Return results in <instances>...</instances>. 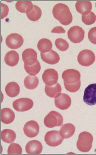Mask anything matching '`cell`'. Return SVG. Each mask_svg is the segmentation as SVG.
<instances>
[{
	"instance_id": "obj_25",
	"label": "cell",
	"mask_w": 96,
	"mask_h": 155,
	"mask_svg": "<svg viewBox=\"0 0 96 155\" xmlns=\"http://www.w3.org/2000/svg\"><path fill=\"white\" fill-rule=\"evenodd\" d=\"M1 139L4 142L11 143L13 142L16 138V134L14 131L10 129H5L1 132Z\"/></svg>"
},
{
	"instance_id": "obj_7",
	"label": "cell",
	"mask_w": 96,
	"mask_h": 155,
	"mask_svg": "<svg viewBox=\"0 0 96 155\" xmlns=\"http://www.w3.org/2000/svg\"><path fill=\"white\" fill-rule=\"evenodd\" d=\"M64 138L60 136L59 131L52 130L48 132L45 135V140L46 144L51 147H56L61 144Z\"/></svg>"
},
{
	"instance_id": "obj_15",
	"label": "cell",
	"mask_w": 96,
	"mask_h": 155,
	"mask_svg": "<svg viewBox=\"0 0 96 155\" xmlns=\"http://www.w3.org/2000/svg\"><path fill=\"white\" fill-rule=\"evenodd\" d=\"M43 146L40 142L37 140H32L26 144L25 150L28 154H38L42 152Z\"/></svg>"
},
{
	"instance_id": "obj_14",
	"label": "cell",
	"mask_w": 96,
	"mask_h": 155,
	"mask_svg": "<svg viewBox=\"0 0 96 155\" xmlns=\"http://www.w3.org/2000/svg\"><path fill=\"white\" fill-rule=\"evenodd\" d=\"M23 60L25 64L31 65L35 64L38 61L37 53L32 48H27L22 53Z\"/></svg>"
},
{
	"instance_id": "obj_5",
	"label": "cell",
	"mask_w": 96,
	"mask_h": 155,
	"mask_svg": "<svg viewBox=\"0 0 96 155\" xmlns=\"http://www.w3.org/2000/svg\"><path fill=\"white\" fill-rule=\"evenodd\" d=\"M95 60L94 53L88 49L81 51L78 56V61L82 66L89 67L93 64Z\"/></svg>"
},
{
	"instance_id": "obj_2",
	"label": "cell",
	"mask_w": 96,
	"mask_h": 155,
	"mask_svg": "<svg viewBox=\"0 0 96 155\" xmlns=\"http://www.w3.org/2000/svg\"><path fill=\"white\" fill-rule=\"evenodd\" d=\"M52 14L55 18L63 25H67L73 21V16L68 6L62 3L55 5L52 9Z\"/></svg>"
},
{
	"instance_id": "obj_18",
	"label": "cell",
	"mask_w": 96,
	"mask_h": 155,
	"mask_svg": "<svg viewBox=\"0 0 96 155\" xmlns=\"http://www.w3.org/2000/svg\"><path fill=\"white\" fill-rule=\"evenodd\" d=\"M19 60V55L15 51H9L5 56V63L9 66H15L18 64Z\"/></svg>"
},
{
	"instance_id": "obj_1",
	"label": "cell",
	"mask_w": 96,
	"mask_h": 155,
	"mask_svg": "<svg viewBox=\"0 0 96 155\" xmlns=\"http://www.w3.org/2000/svg\"><path fill=\"white\" fill-rule=\"evenodd\" d=\"M81 76L80 72L74 69H68L63 71L62 77L66 90L71 92L79 91L81 85Z\"/></svg>"
},
{
	"instance_id": "obj_17",
	"label": "cell",
	"mask_w": 96,
	"mask_h": 155,
	"mask_svg": "<svg viewBox=\"0 0 96 155\" xmlns=\"http://www.w3.org/2000/svg\"><path fill=\"white\" fill-rule=\"evenodd\" d=\"M76 128L73 124L68 123L63 125L60 130V134L64 139H68L73 136Z\"/></svg>"
},
{
	"instance_id": "obj_6",
	"label": "cell",
	"mask_w": 96,
	"mask_h": 155,
	"mask_svg": "<svg viewBox=\"0 0 96 155\" xmlns=\"http://www.w3.org/2000/svg\"><path fill=\"white\" fill-rule=\"evenodd\" d=\"M85 31L80 26L76 25L72 26L68 31V37L71 42L78 44L84 40Z\"/></svg>"
},
{
	"instance_id": "obj_13",
	"label": "cell",
	"mask_w": 96,
	"mask_h": 155,
	"mask_svg": "<svg viewBox=\"0 0 96 155\" xmlns=\"http://www.w3.org/2000/svg\"><path fill=\"white\" fill-rule=\"evenodd\" d=\"M23 130L26 136L33 138L36 137L39 134V127L37 122L34 120H31L25 124Z\"/></svg>"
},
{
	"instance_id": "obj_28",
	"label": "cell",
	"mask_w": 96,
	"mask_h": 155,
	"mask_svg": "<svg viewBox=\"0 0 96 155\" xmlns=\"http://www.w3.org/2000/svg\"><path fill=\"white\" fill-rule=\"evenodd\" d=\"M82 21L87 25L94 24L96 20V15L93 12L90 11L85 12L82 15Z\"/></svg>"
},
{
	"instance_id": "obj_34",
	"label": "cell",
	"mask_w": 96,
	"mask_h": 155,
	"mask_svg": "<svg viewBox=\"0 0 96 155\" xmlns=\"http://www.w3.org/2000/svg\"><path fill=\"white\" fill-rule=\"evenodd\" d=\"M51 32L56 34H64L66 32V31L62 26H58L53 28Z\"/></svg>"
},
{
	"instance_id": "obj_20",
	"label": "cell",
	"mask_w": 96,
	"mask_h": 155,
	"mask_svg": "<svg viewBox=\"0 0 96 155\" xmlns=\"http://www.w3.org/2000/svg\"><path fill=\"white\" fill-rule=\"evenodd\" d=\"M5 91L9 97H17L20 93V88L17 83L15 82H10L6 85Z\"/></svg>"
},
{
	"instance_id": "obj_22",
	"label": "cell",
	"mask_w": 96,
	"mask_h": 155,
	"mask_svg": "<svg viewBox=\"0 0 96 155\" xmlns=\"http://www.w3.org/2000/svg\"><path fill=\"white\" fill-rule=\"evenodd\" d=\"M15 7L19 12L26 14L32 10L33 5L30 1H18L16 3Z\"/></svg>"
},
{
	"instance_id": "obj_30",
	"label": "cell",
	"mask_w": 96,
	"mask_h": 155,
	"mask_svg": "<svg viewBox=\"0 0 96 155\" xmlns=\"http://www.w3.org/2000/svg\"><path fill=\"white\" fill-rule=\"evenodd\" d=\"M56 47L59 50L64 51L67 50L69 48L68 43L65 39L61 38H58L55 41Z\"/></svg>"
},
{
	"instance_id": "obj_26",
	"label": "cell",
	"mask_w": 96,
	"mask_h": 155,
	"mask_svg": "<svg viewBox=\"0 0 96 155\" xmlns=\"http://www.w3.org/2000/svg\"><path fill=\"white\" fill-rule=\"evenodd\" d=\"M75 7L78 12L82 14L86 11H91L92 8V5L90 1H77L76 3Z\"/></svg>"
},
{
	"instance_id": "obj_9",
	"label": "cell",
	"mask_w": 96,
	"mask_h": 155,
	"mask_svg": "<svg viewBox=\"0 0 96 155\" xmlns=\"http://www.w3.org/2000/svg\"><path fill=\"white\" fill-rule=\"evenodd\" d=\"M83 101L85 103L90 106L96 104V84L89 85L85 88Z\"/></svg>"
},
{
	"instance_id": "obj_27",
	"label": "cell",
	"mask_w": 96,
	"mask_h": 155,
	"mask_svg": "<svg viewBox=\"0 0 96 155\" xmlns=\"http://www.w3.org/2000/svg\"><path fill=\"white\" fill-rule=\"evenodd\" d=\"M42 15V11L41 8L38 6L34 5H33L32 10L26 14L30 20L33 21H38L41 18Z\"/></svg>"
},
{
	"instance_id": "obj_32",
	"label": "cell",
	"mask_w": 96,
	"mask_h": 155,
	"mask_svg": "<svg viewBox=\"0 0 96 155\" xmlns=\"http://www.w3.org/2000/svg\"><path fill=\"white\" fill-rule=\"evenodd\" d=\"M88 37L92 44L96 45V27L92 28L89 30Z\"/></svg>"
},
{
	"instance_id": "obj_33",
	"label": "cell",
	"mask_w": 96,
	"mask_h": 155,
	"mask_svg": "<svg viewBox=\"0 0 96 155\" xmlns=\"http://www.w3.org/2000/svg\"><path fill=\"white\" fill-rule=\"evenodd\" d=\"M1 4V19L4 18L8 14L9 8L8 6L2 2Z\"/></svg>"
},
{
	"instance_id": "obj_8",
	"label": "cell",
	"mask_w": 96,
	"mask_h": 155,
	"mask_svg": "<svg viewBox=\"0 0 96 155\" xmlns=\"http://www.w3.org/2000/svg\"><path fill=\"white\" fill-rule=\"evenodd\" d=\"M12 105L17 111L25 112L31 109L34 105V102L30 99L21 98L13 102Z\"/></svg>"
},
{
	"instance_id": "obj_35",
	"label": "cell",
	"mask_w": 96,
	"mask_h": 155,
	"mask_svg": "<svg viewBox=\"0 0 96 155\" xmlns=\"http://www.w3.org/2000/svg\"><path fill=\"white\" fill-rule=\"evenodd\" d=\"M95 6H96V3H95Z\"/></svg>"
},
{
	"instance_id": "obj_31",
	"label": "cell",
	"mask_w": 96,
	"mask_h": 155,
	"mask_svg": "<svg viewBox=\"0 0 96 155\" xmlns=\"http://www.w3.org/2000/svg\"><path fill=\"white\" fill-rule=\"evenodd\" d=\"M22 150L21 147L17 143H13L10 145L8 150V154H21Z\"/></svg>"
},
{
	"instance_id": "obj_3",
	"label": "cell",
	"mask_w": 96,
	"mask_h": 155,
	"mask_svg": "<svg viewBox=\"0 0 96 155\" xmlns=\"http://www.w3.org/2000/svg\"><path fill=\"white\" fill-rule=\"evenodd\" d=\"M93 139L91 134L88 132H82L79 136L77 143L78 150L82 153L88 152L92 147Z\"/></svg>"
},
{
	"instance_id": "obj_4",
	"label": "cell",
	"mask_w": 96,
	"mask_h": 155,
	"mask_svg": "<svg viewBox=\"0 0 96 155\" xmlns=\"http://www.w3.org/2000/svg\"><path fill=\"white\" fill-rule=\"evenodd\" d=\"M63 123V118L58 112L55 111L50 112L45 117L44 123L46 127L52 128L62 126Z\"/></svg>"
},
{
	"instance_id": "obj_29",
	"label": "cell",
	"mask_w": 96,
	"mask_h": 155,
	"mask_svg": "<svg viewBox=\"0 0 96 155\" xmlns=\"http://www.w3.org/2000/svg\"><path fill=\"white\" fill-rule=\"evenodd\" d=\"M24 68L26 72L29 75L35 76L38 74L41 70V65L38 61L36 63L31 65L24 64Z\"/></svg>"
},
{
	"instance_id": "obj_23",
	"label": "cell",
	"mask_w": 96,
	"mask_h": 155,
	"mask_svg": "<svg viewBox=\"0 0 96 155\" xmlns=\"http://www.w3.org/2000/svg\"><path fill=\"white\" fill-rule=\"evenodd\" d=\"M39 81L36 76L29 75L25 78L24 84L25 87L29 90H33L37 87Z\"/></svg>"
},
{
	"instance_id": "obj_12",
	"label": "cell",
	"mask_w": 96,
	"mask_h": 155,
	"mask_svg": "<svg viewBox=\"0 0 96 155\" xmlns=\"http://www.w3.org/2000/svg\"><path fill=\"white\" fill-rule=\"evenodd\" d=\"M55 106L61 110L67 109L70 107L71 99L69 95L64 93H60L55 98Z\"/></svg>"
},
{
	"instance_id": "obj_24",
	"label": "cell",
	"mask_w": 96,
	"mask_h": 155,
	"mask_svg": "<svg viewBox=\"0 0 96 155\" xmlns=\"http://www.w3.org/2000/svg\"><path fill=\"white\" fill-rule=\"evenodd\" d=\"M39 50L43 53L48 52L51 50L52 44L51 41L47 38H42L38 43Z\"/></svg>"
},
{
	"instance_id": "obj_10",
	"label": "cell",
	"mask_w": 96,
	"mask_h": 155,
	"mask_svg": "<svg viewBox=\"0 0 96 155\" xmlns=\"http://www.w3.org/2000/svg\"><path fill=\"white\" fill-rule=\"evenodd\" d=\"M5 42L9 48L16 49L21 47L24 43V39L22 36L18 34L12 33L7 36Z\"/></svg>"
},
{
	"instance_id": "obj_19",
	"label": "cell",
	"mask_w": 96,
	"mask_h": 155,
	"mask_svg": "<svg viewBox=\"0 0 96 155\" xmlns=\"http://www.w3.org/2000/svg\"><path fill=\"white\" fill-rule=\"evenodd\" d=\"M1 121L5 124H11L14 121L15 114L11 109L5 108L1 110Z\"/></svg>"
},
{
	"instance_id": "obj_16",
	"label": "cell",
	"mask_w": 96,
	"mask_h": 155,
	"mask_svg": "<svg viewBox=\"0 0 96 155\" xmlns=\"http://www.w3.org/2000/svg\"><path fill=\"white\" fill-rule=\"evenodd\" d=\"M42 60L49 64H55L58 63L60 59L59 54L53 50L45 53H41Z\"/></svg>"
},
{
	"instance_id": "obj_21",
	"label": "cell",
	"mask_w": 96,
	"mask_h": 155,
	"mask_svg": "<svg viewBox=\"0 0 96 155\" xmlns=\"http://www.w3.org/2000/svg\"><path fill=\"white\" fill-rule=\"evenodd\" d=\"M61 91L62 88L61 85L58 82L51 86L45 85V93L49 97L55 98L58 94L61 93Z\"/></svg>"
},
{
	"instance_id": "obj_11",
	"label": "cell",
	"mask_w": 96,
	"mask_h": 155,
	"mask_svg": "<svg viewBox=\"0 0 96 155\" xmlns=\"http://www.w3.org/2000/svg\"><path fill=\"white\" fill-rule=\"evenodd\" d=\"M42 79L46 85H54L57 83L58 80V72L54 69H46L42 74Z\"/></svg>"
}]
</instances>
